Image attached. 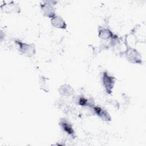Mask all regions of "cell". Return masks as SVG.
I'll return each mask as SVG.
<instances>
[{"label": "cell", "instance_id": "6da1fadb", "mask_svg": "<svg viewBox=\"0 0 146 146\" xmlns=\"http://www.w3.org/2000/svg\"><path fill=\"white\" fill-rule=\"evenodd\" d=\"M103 81L104 87L106 88L107 92L108 93H110L111 92V90L113 88V86L115 83L113 78L109 75L107 73L104 72L103 75Z\"/></svg>", "mask_w": 146, "mask_h": 146}, {"label": "cell", "instance_id": "7a4b0ae2", "mask_svg": "<svg viewBox=\"0 0 146 146\" xmlns=\"http://www.w3.org/2000/svg\"><path fill=\"white\" fill-rule=\"evenodd\" d=\"M18 43L20 47V50L27 56L33 55V54L35 53V47L33 45L20 42H18Z\"/></svg>", "mask_w": 146, "mask_h": 146}, {"label": "cell", "instance_id": "3957f363", "mask_svg": "<svg viewBox=\"0 0 146 146\" xmlns=\"http://www.w3.org/2000/svg\"><path fill=\"white\" fill-rule=\"evenodd\" d=\"M51 23L54 27L60 29H64L66 25L63 19L59 16H54L51 19Z\"/></svg>", "mask_w": 146, "mask_h": 146}, {"label": "cell", "instance_id": "277c9868", "mask_svg": "<svg viewBox=\"0 0 146 146\" xmlns=\"http://www.w3.org/2000/svg\"><path fill=\"white\" fill-rule=\"evenodd\" d=\"M60 125L66 133L68 135H72L74 133L71 125L65 119H62L60 121Z\"/></svg>", "mask_w": 146, "mask_h": 146}, {"label": "cell", "instance_id": "5b68a950", "mask_svg": "<svg viewBox=\"0 0 146 146\" xmlns=\"http://www.w3.org/2000/svg\"><path fill=\"white\" fill-rule=\"evenodd\" d=\"M51 4L44 3L42 5V9L44 11L45 15H46L48 17H52L54 16L55 11L54 8L50 5Z\"/></svg>", "mask_w": 146, "mask_h": 146}, {"label": "cell", "instance_id": "8992f818", "mask_svg": "<svg viewBox=\"0 0 146 146\" xmlns=\"http://www.w3.org/2000/svg\"><path fill=\"white\" fill-rule=\"evenodd\" d=\"M94 109L97 115L99 116V117H101L102 119H104V120H109L110 119V117L108 113L106 111L102 110L101 108L96 107H94Z\"/></svg>", "mask_w": 146, "mask_h": 146}, {"label": "cell", "instance_id": "52a82bcc", "mask_svg": "<svg viewBox=\"0 0 146 146\" xmlns=\"http://www.w3.org/2000/svg\"><path fill=\"white\" fill-rule=\"evenodd\" d=\"M59 91L62 94L64 95L69 96L72 94L73 90L70 86L64 85V86H61V87L59 89Z\"/></svg>", "mask_w": 146, "mask_h": 146}, {"label": "cell", "instance_id": "ba28073f", "mask_svg": "<svg viewBox=\"0 0 146 146\" xmlns=\"http://www.w3.org/2000/svg\"><path fill=\"white\" fill-rule=\"evenodd\" d=\"M100 33V34L99 35L100 37L104 38V39L109 38L112 35V33L110 31V30H107V29H103V30H101Z\"/></svg>", "mask_w": 146, "mask_h": 146}]
</instances>
